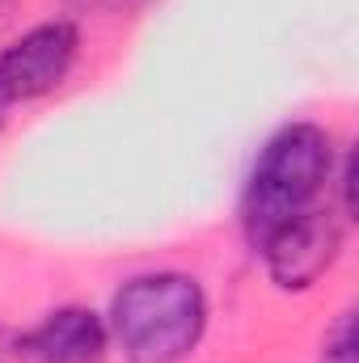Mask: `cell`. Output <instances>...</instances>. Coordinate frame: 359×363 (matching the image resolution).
I'll use <instances>...</instances> for the list:
<instances>
[{
  "label": "cell",
  "mask_w": 359,
  "mask_h": 363,
  "mask_svg": "<svg viewBox=\"0 0 359 363\" xmlns=\"http://www.w3.org/2000/svg\"><path fill=\"white\" fill-rule=\"evenodd\" d=\"M81 47L85 34L77 17H47L9 38L0 47V106L13 110L55 93L81 64Z\"/></svg>",
  "instance_id": "4"
},
{
  "label": "cell",
  "mask_w": 359,
  "mask_h": 363,
  "mask_svg": "<svg viewBox=\"0 0 359 363\" xmlns=\"http://www.w3.org/2000/svg\"><path fill=\"white\" fill-rule=\"evenodd\" d=\"M343 245H347V220L330 203H321L270 228L254 245V258L263 262L275 291L300 296V291H313L334 271V262L343 258Z\"/></svg>",
  "instance_id": "3"
},
{
  "label": "cell",
  "mask_w": 359,
  "mask_h": 363,
  "mask_svg": "<svg viewBox=\"0 0 359 363\" xmlns=\"http://www.w3.org/2000/svg\"><path fill=\"white\" fill-rule=\"evenodd\" d=\"M317 363H359L355 351V308H343L334 317V325L326 330L321 347H317Z\"/></svg>",
  "instance_id": "6"
},
{
  "label": "cell",
  "mask_w": 359,
  "mask_h": 363,
  "mask_svg": "<svg viewBox=\"0 0 359 363\" xmlns=\"http://www.w3.org/2000/svg\"><path fill=\"white\" fill-rule=\"evenodd\" d=\"M13 9V0H0V21H4V13Z\"/></svg>",
  "instance_id": "9"
},
{
  "label": "cell",
  "mask_w": 359,
  "mask_h": 363,
  "mask_svg": "<svg viewBox=\"0 0 359 363\" xmlns=\"http://www.w3.org/2000/svg\"><path fill=\"white\" fill-rule=\"evenodd\" d=\"M13 351L26 363H106L110 330L106 313L89 304H60L43 313L30 330L13 338Z\"/></svg>",
  "instance_id": "5"
},
{
  "label": "cell",
  "mask_w": 359,
  "mask_h": 363,
  "mask_svg": "<svg viewBox=\"0 0 359 363\" xmlns=\"http://www.w3.org/2000/svg\"><path fill=\"white\" fill-rule=\"evenodd\" d=\"M0 363H4V359H0Z\"/></svg>",
  "instance_id": "10"
},
{
  "label": "cell",
  "mask_w": 359,
  "mask_h": 363,
  "mask_svg": "<svg viewBox=\"0 0 359 363\" xmlns=\"http://www.w3.org/2000/svg\"><path fill=\"white\" fill-rule=\"evenodd\" d=\"M4 127H9V110L0 106V131H4Z\"/></svg>",
  "instance_id": "8"
},
{
  "label": "cell",
  "mask_w": 359,
  "mask_h": 363,
  "mask_svg": "<svg viewBox=\"0 0 359 363\" xmlns=\"http://www.w3.org/2000/svg\"><path fill=\"white\" fill-rule=\"evenodd\" d=\"M334 165H338V140L330 127L313 118L279 123L254 152L241 182L237 224H241L245 245L254 250L283 220L330 203Z\"/></svg>",
  "instance_id": "2"
},
{
  "label": "cell",
  "mask_w": 359,
  "mask_h": 363,
  "mask_svg": "<svg viewBox=\"0 0 359 363\" xmlns=\"http://www.w3.org/2000/svg\"><path fill=\"white\" fill-rule=\"evenodd\" d=\"M211 296L190 271L157 267L123 279L106 308L110 351L123 363H186L207 338Z\"/></svg>",
  "instance_id": "1"
},
{
  "label": "cell",
  "mask_w": 359,
  "mask_h": 363,
  "mask_svg": "<svg viewBox=\"0 0 359 363\" xmlns=\"http://www.w3.org/2000/svg\"><path fill=\"white\" fill-rule=\"evenodd\" d=\"M157 0H72V9L81 13H106V17H136L144 9H153Z\"/></svg>",
  "instance_id": "7"
}]
</instances>
